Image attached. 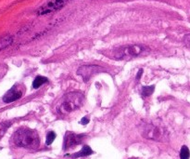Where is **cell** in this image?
<instances>
[{
    "label": "cell",
    "instance_id": "obj_4",
    "mask_svg": "<svg viewBox=\"0 0 190 159\" xmlns=\"http://www.w3.org/2000/svg\"><path fill=\"white\" fill-rule=\"evenodd\" d=\"M142 136L148 140L162 141L166 137V131L162 127L156 126L154 124H148L143 128Z\"/></svg>",
    "mask_w": 190,
    "mask_h": 159
},
{
    "label": "cell",
    "instance_id": "obj_5",
    "mask_svg": "<svg viewBox=\"0 0 190 159\" xmlns=\"http://www.w3.org/2000/svg\"><path fill=\"white\" fill-rule=\"evenodd\" d=\"M103 69L100 66H97V65H84L80 67L77 70V75L81 76L84 82H87L88 80L91 78V77H93L96 74H98L100 72H102Z\"/></svg>",
    "mask_w": 190,
    "mask_h": 159
},
{
    "label": "cell",
    "instance_id": "obj_7",
    "mask_svg": "<svg viewBox=\"0 0 190 159\" xmlns=\"http://www.w3.org/2000/svg\"><path fill=\"white\" fill-rule=\"evenodd\" d=\"M84 135H79L72 132H68L65 135L64 138V143H63V149L64 150H69L72 147H75L76 145L81 144Z\"/></svg>",
    "mask_w": 190,
    "mask_h": 159
},
{
    "label": "cell",
    "instance_id": "obj_17",
    "mask_svg": "<svg viewBox=\"0 0 190 159\" xmlns=\"http://www.w3.org/2000/svg\"><path fill=\"white\" fill-rule=\"evenodd\" d=\"M88 123H89V119H88L87 117H83V118H82L81 119L82 125H86V124H88Z\"/></svg>",
    "mask_w": 190,
    "mask_h": 159
},
{
    "label": "cell",
    "instance_id": "obj_8",
    "mask_svg": "<svg viewBox=\"0 0 190 159\" xmlns=\"http://www.w3.org/2000/svg\"><path fill=\"white\" fill-rule=\"evenodd\" d=\"M67 2H68L67 0H50L45 6L40 8L37 11V13L39 15H45V14L56 11V10L59 9L60 8H62Z\"/></svg>",
    "mask_w": 190,
    "mask_h": 159
},
{
    "label": "cell",
    "instance_id": "obj_13",
    "mask_svg": "<svg viewBox=\"0 0 190 159\" xmlns=\"http://www.w3.org/2000/svg\"><path fill=\"white\" fill-rule=\"evenodd\" d=\"M190 156V152L188 146L184 145L182 146L181 148V151H180V158L181 159H189Z\"/></svg>",
    "mask_w": 190,
    "mask_h": 159
},
{
    "label": "cell",
    "instance_id": "obj_9",
    "mask_svg": "<svg viewBox=\"0 0 190 159\" xmlns=\"http://www.w3.org/2000/svg\"><path fill=\"white\" fill-rule=\"evenodd\" d=\"M93 150L90 148V146L88 145H83L82 146V149L81 151L72 155V158H78V157H83V156H91L93 154Z\"/></svg>",
    "mask_w": 190,
    "mask_h": 159
},
{
    "label": "cell",
    "instance_id": "obj_14",
    "mask_svg": "<svg viewBox=\"0 0 190 159\" xmlns=\"http://www.w3.org/2000/svg\"><path fill=\"white\" fill-rule=\"evenodd\" d=\"M11 123L10 122H3L0 123V139L4 136V134L8 130V129L10 127Z\"/></svg>",
    "mask_w": 190,
    "mask_h": 159
},
{
    "label": "cell",
    "instance_id": "obj_2",
    "mask_svg": "<svg viewBox=\"0 0 190 159\" xmlns=\"http://www.w3.org/2000/svg\"><path fill=\"white\" fill-rule=\"evenodd\" d=\"M149 52V49L143 45H129L120 47L111 51V57L116 60H131L140 55Z\"/></svg>",
    "mask_w": 190,
    "mask_h": 159
},
{
    "label": "cell",
    "instance_id": "obj_19",
    "mask_svg": "<svg viewBox=\"0 0 190 159\" xmlns=\"http://www.w3.org/2000/svg\"><path fill=\"white\" fill-rule=\"evenodd\" d=\"M129 159H137V158H129Z\"/></svg>",
    "mask_w": 190,
    "mask_h": 159
},
{
    "label": "cell",
    "instance_id": "obj_15",
    "mask_svg": "<svg viewBox=\"0 0 190 159\" xmlns=\"http://www.w3.org/2000/svg\"><path fill=\"white\" fill-rule=\"evenodd\" d=\"M56 139V133L54 131H49L47 135V140H46V144L50 145Z\"/></svg>",
    "mask_w": 190,
    "mask_h": 159
},
{
    "label": "cell",
    "instance_id": "obj_16",
    "mask_svg": "<svg viewBox=\"0 0 190 159\" xmlns=\"http://www.w3.org/2000/svg\"><path fill=\"white\" fill-rule=\"evenodd\" d=\"M184 41H185L186 45L190 48V34H187V35L184 37Z\"/></svg>",
    "mask_w": 190,
    "mask_h": 159
},
{
    "label": "cell",
    "instance_id": "obj_3",
    "mask_svg": "<svg viewBox=\"0 0 190 159\" xmlns=\"http://www.w3.org/2000/svg\"><path fill=\"white\" fill-rule=\"evenodd\" d=\"M83 101V96L80 92H69L67 93L61 103H59V106L58 108V112L60 114H70L78 108H80Z\"/></svg>",
    "mask_w": 190,
    "mask_h": 159
},
{
    "label": "cell",
    "instance_id": "obj_6",
    "mask_svg": "<svg viewBox=\"0 0 190 159\" xmlns=\"http://www.w3.org/2000/svg\"><path fill=\"white\" fill-rule=\"evenodd\" d=\"M23 95V88L20 85H15L12 87L3 97V102L6 103H10L18 101Z\"/></svg>",
    "mask_w": 190,
    "mask_h": 159
},
{
    "label": "cell",
    "instance_id": "obj_11",
    "mask_svg": "<svg viewBox=\"0 0 190 159\" xmlns=\"http://www.w3.org/2000/svg\"><path fill=\"white\" fill-rule=\"evenodd\" d=\"M155 89V86H148V87H143L141 88V96L143 98H147L149 97L150 95H152V93L154 92Z\"/></svg>",
    "mask_w": 190,
    "mask_h": 159
},
{
    "label": "cell",
    "instance_id": "obj_12",
    "mask_svg": "<svg viewBox=\"0 0 190 159\" xmlns=\"http://www.w3.org/2000/svg\"><path fill=\"white\" fill-rule=\"evenodd\" d=\"M48 79L47 77H36V78L33 80L32 82V87L33 88H39L41 86H43L44 84L48 83Z\"/></svg>",
    "mask_w": 190,
    "mask_h": 159
},
{
    "label": "cell",
    "instance_id": "obj_1",
    "mask_svg": "<svg viewBox=\"0 0 190 159\" xmlns=\"http://www.w3.org/2000/svg\"><path fill=\"white\" fill-rule=\"evenodd\" d=\"M13 142L19 147L36 149L39 147L40 139L36 131L22 128L18 130L13 135Z\"/></svg>",
    "mask_w": 190,
    "mask_h": 159
},
{
    "label": "cell",
    "instance_id": "obj_10",
    "mask_svg": "<svg viewBox=\"0 0 190 159\" xmlns=\"http://www.w3.org/2000/svg\"><path fill=\"white\" fill-rule=\"evenodd\" d=\"M12 42H13V38H12V36H9V35L0 38V50L10 46L12 44Z\"/></svg>",
    "mask_w": 190,
    "mask_h": 159
},
{
    "label": "cell",
    "instance_id": "obj_18",
    "mask_svg": "<svg viewBox=\"0 0 190 159\" xmlns=\"http://www.w3.org/2000/svg\"><path fill=\"white\" fill-rule=\"evenodd\" d=\"M142 73H143V70H140V71L138 72V74H137V77H136V79H139V77H141V75H142Z\"/></svg>",
    "mask_w": 190,
    "mask_h": 159
}]
</instances>
